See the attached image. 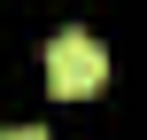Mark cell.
Listing matches in <instances>:
<instances>
[{"label": "cell", "instance_id": "cell-1", "mask_svg": "<svg viewBox=\"0 0 147 140\" xmlns=\"http://www.w3.org/2000/svg\"><path fill=\"white\" fill-rule=\"evenodd\" d=\"M47 86H54L62 101L101 94V86H109V55H101V39H93V31H62V39L47 47Z\"/></svg>", "mask_w": 147, "mask_h": 140}, {"label": "cell", "instance_id": "cell-2", "mask_svg": "<svg viewBox=\"0 0 147 140\" xmlns=\"http://www.w3.org/2000/svg\"><path fill=\"white\" fill-rule=\"evenodd\" d=\"M0 140H47V132H39V125H8Z\"/></svg>", "mask_w": 147, "mask_h": 140}]
</instances>
